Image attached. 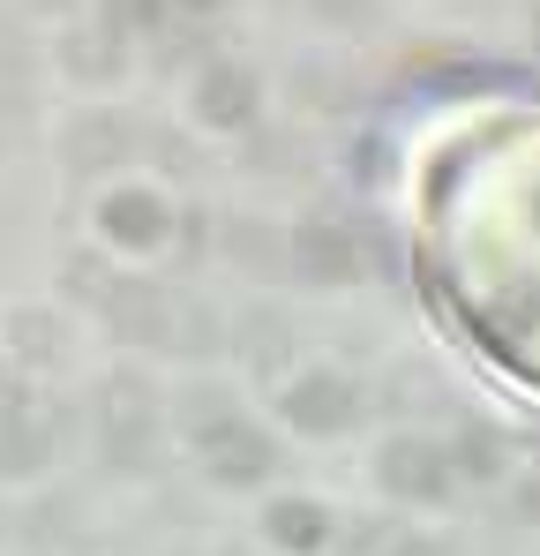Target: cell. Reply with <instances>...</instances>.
Returning a JSON list of instances; mask_svg holds the SVG:
<instances>
[{
	"label": "cell",
	"instance_id": "obj_1",
	"mask_svg": "<svg viewBox=\"0 0 540 556\" xmlns=\"http://www.w3.org/2000/svg\"><path fill=\"white\" fill-rule=\"evenodd\" d=\"M406 249L436 316L540 399V91H465L406 143Z\"/></svg>",
	"mask_w": 540,
	"mask_h": 556
}]
</instances>
